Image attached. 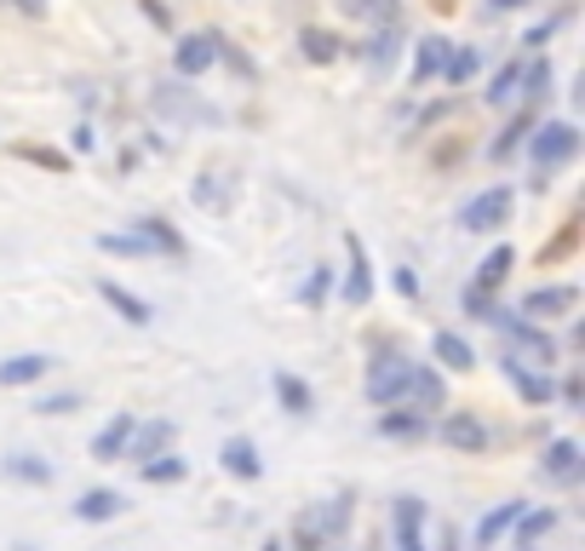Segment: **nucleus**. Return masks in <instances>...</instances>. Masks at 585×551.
Returning <instances> with one entry per match:
<instances>
[{
  "instance_id": "obj_22",
  "label": "nucleus",
  "mask_w": 585,
  "mask_h": 551,
  "mask_svg": "<svg viewBox=\"0 0 585 551\" xmlns=\"http://www.w3.org/2000/svg\"><path fill=\"white\" fill-rule=\"evenodd\" d=\"M505 373H511V385H517V396L522 403H551V373H533V368H517V362H505Z\"/></svg>"
},
{
  "instance_id": "obj_35",
  "label": "nucleus",
  "mask_w": 585,
  "mask_h": 551,
  "mask_svg": "<svg viewBox=\"0 0 585 551\" xmlns=\"http://www.w3.org/2000/svg\"><path fill=\"white\" fill-rule=\"evenodd\" d=\"M528 133H533V115H517L511 127H505V133H499L494 144H488V156H494V161H505V156H511V149H517V144H522Z\"/></svg>"
},
{
  "instance_id": "obj_23",
  "label": "nucleus",
  "mask_w": 585,
  "mask_h": 551,
  "mask_svg": "<svg viewBox=\"0 0 585 551\" xmlns=\"http://www.w3.org/2000/svg\"><path fill=\"white\" fill-rule=\"evenodd\" d=\"M517 517H522V499H505V506H494L488 517L476 522V546H494V540H499L505 529H511Z\"/></svg>"
},
{
  "instance_id": "obj_13",
  "label": "nucleus",
  "mask_w": 585,
  "mask_h": 551,
  "mask_svg": "<svg viewBox=\"0 0 585 551\" xmlns=\"http://www.w3.org/2000/svg\"><path fill=\"white\" fill-rule=\"evenodd\" d=\"M53 368H58V357H46V350H35V357H7V362H0V385H7V391L35 385V380H46Z\"/></svg>"
},
{
  "instance_id": "obj_24",
  "label": "nucleus",
  "mask_w": 585,
  "mask_h": 551,
  "mask_svg": "<svg viewBox=\"0 0 585 551\" xmlns=\"http://www.w3.org/2000/svg\"><path fill=\"white\" fill-rule=\"evenodd\" d=\"M299 53L311 58V64H334V58L345 53V41H339L334 30H304V35H299Z\"/></svg>"
},
{
  "instance_id": "obj_16",
  "label": "nucleus",
  "mask_w": 585,
  "mask_h": 551,
  "mask_svg": "<svg viewBox=\"0 0 585 551\" xmlns=\"http://www.w3.org/2000/svg\"><path fill=\"white\" fill-rule=\"evenodd\" d=\"M430 357H437V368H448V373H471L476 368V350L460 339V334H437V339H430Z\"/></svg>"
},
{
  "instance_id": "obj_49",
  "label": "nucleus",
  "mask_w": 585,
  "mask_h": 551,
  "mask_svg": "<svg viewBox=\"0 0 585 551\" xmlns=\"http://www.w3.org/2000/svg\"><path fill=\"white\" fill-rule=\"evenodd\" d=\"M0 7H12V0H0Z\"/></svg>"
},
{
  "instance_id": "obj_5",
  "label": "nucleus",
  "mask_w": 585,
  "mask_h": 551,
  "mask_svg": "<svg viewBox=\"0 0 585 551\" xmlns=\"http://www.w3.org/2000/svg\"><path fill=\"white\" fill-rule=\"evenodd\" d=\"M528 149H533V167L551 172V167H563V161L580 156V127H574V121H545V127H533Z\"/></svg>"
},
{
  "instance_id": "obj_34",
  "label": "nucleus",
  "mask_w": 585,
  "mask_h": 551,
  "mask_svg": "<svg viewBox=\"0 0 585 551\" xmlns=\"http://www.w3.org/2000/svg\"><path fill=\"white\" fill-rule=\"evenodd\" d=\"M574 247H580V218H569L563 230H556V241H551V247H540V265H563V259L574 254Z\"/></svg>"
},
{
  "instance_id": "obj_42",
  "label": "nucleus",
  "mask_w": 585,
  "mask_h": 551,
  "mask_svg": "<svg viewBox=\"0 0 585 551\" xmlns=\"http://www.w3.org/2000/svg\"><path fill=\"white\" fill-rule=\"evenodd\" d=\"M69 408H81V396H46V403H35V414H69Z\"/></svg>"
},
{
  "instance_id": "obj_17",
  "label": "nucleus",
  "mask_w": 585,
  "mask_h": 551,
  "mask_svg": "<svg viewBox=\"0 0 585 551\" xmlns=\"http://www.w3.org/2000/svg\"><path fill=\"white\" fill-rule=\"evenodd\" d=\"M133 425H138V414H115L104 431L92 437V460H121V448H126V437H133Z\"/></svg>"
},
{
  "instance_id": "obj_30",
  "label": "nucleus",
  "mask_w": 585,
  "mask_h": 551,
  "mask_svg": "<svg viewBox=\"0 0 585 551\" xmlns=\"http://www.w3.org/2000/svg\"><path fill=\"white\" fill-rule=\"evenodd\" d=\"M396 46H402V18H391V23H379V35H373V46H368V64H373V69H391V58H396Z\"/></svg>"
},
{
  "instance_id": "obj_18",
  "label": "nucleus",
  "mask_w": 585,
  "mask_h": 551,
  "mask_svg": "<svg viewBox=\"0 0 585 551\" xmlns=\"http://www.w3.org/2000/svg\"><path fill=\"white\" fill-rule=\"evenodd\" d=\"M121 506H126V499L115 488H87L81 499H75V517H81V522H110V517H121Z\"/></svg>"
},
{
  "instance_id": "obj_25",
  "label": "nucleus",
  "mask_w": 585,
  "mask_h": 551,
  "mask_svg": "<svg viewBox=\"0 0 585 551\" xmlns=\"http://www.w3.org/2000/svg\"><path fill=\"white\" fill-rule=\"evenodd\" d=\"M391 529H396V540H419V529H425V499L402 494L396 511H391Z\"/></svg>"
},
{
  "instance_id": "obj_7",
  "label": "nucleus",
  "mask_w": 585,
  "mask_h": 551,
  "mask_svg": "<svg viewBox=\"0 0 585 551\" xmlns=\"http://www.w3.org/2000/svg\"><path fill=\"white\" fill-rule=\"evenodd\" d=\"M442 442L448 448H460V454H488V425H482V414H471V408H448L442 414Z\"/></svg>"
},
{
  "instance_id": "obj_8",
  "label": "nucleus",
  "mask_w": 585,
  "mask_h": 551,
  "mask_svg": "<svg viewBox=\"0 0 585 551\" xmlns=\"http://www.w3.org/2000/svg\"><path fill=\"white\" fill-rule=\"evenodd\" d=\"M172 437H178L172 419H138L133 437H126V448H121V460H156V454L172 448Z\"/></svg>"
},
{
  "instance_id": "obj_33",
  "label": "nucleus",
  "mask_w": 585,
  "mask_h": 551,
  "mask_svg": "<svg viewBox=\"0 0 585 551\" xmlns=\"http://www.w3.org/2000/svg\"><path fill=\"white\" fill-rule=\"evenodd\" d=\"M476 64H482V58L471 53V46H453L448 64H442V81H448V87H465L471 75H476Z\"/></svg>"
},
{
  "instance_id": "obj_2",
  "label": "nucleus",
  "mask_w": 585,
  "mask_h": 551,
  "mask_svg": "<svg viewBox=\"0 0 585 551\" xmlns=\"http://www.w3.org/2000/svg\"><path fill=\"white\" fill-rule=\"evenodd\" d=\"M499 334H505V362L533 368V373H551L556 368V345H551V334L540 328V322H522L511 311V316L499 322Z\"/></svg>"
},
{
  "instance_id": "obj_12",
  "label": "nucleus",
  "mask_w": 585,
  "mask_h": 551,
  "mask_svg": "<svg viewBox=\"0 0 585 551\" xmlns=\"http://www.w3.org/2000/svg\"><path fill=\"white\" fill-rule=\"evenodd\" d=\"M218 465L230 471V477H241V483H259L265 477V460H259V448H252L247 437H230L218 448Z\"/></svg>"
},
{
  "instance_id": "obj_45",
  "label": "nucleus",
  "mask_w": 585,
  "mask_h": 551,
  "mask_svg": "<svg viewBox=\"0 0 585 551\" xmlns=\"http://www.w3.org/2000/svg\"><path fill=\"white\" fill-rule=\"evenodd\" d=\"M18 12H30V18H46V0H12Z\"/></svg>"
},
{
  "instance_id": "obj_47",
  "label": "nucleus",
  "mask_w": 585,
  "mask_h": 551,
  "mask_svg": "<svg viewBox=\"0 0 585 551\" xmlns=\"http://www.w3.org/2000/svg\"><path fill=\"white\" fill-rule=\"evenodd\" d=\"M396 551H425L419 540H396Z\"/></svg>"
},
{
  "instance_id": "obj_6",
  "label": "nucleus",
  "mask_w": 585,
  "mask_h": 551,
  "mask_svg": "<svg viewBox=\"0 0 585 551\" xmlns=\"http://www.w3.org/2000/svg\"><path fill=\"white\" fill-rule=\"evenodd\" d=\"M574 311H580V288H574V282H563V288H533V293H522V305H517L522 322H551V316H574Z\"/></svg>"
},
{
  "instance_id": "obj_3",
  "label": "nucleus",
  "mask_w": 585,
  "mask_h": 551,
  "mask_svg": "<svg viewBox=\"0 0 585 551\" xmlns=\"http://www.w3.org/2000/svg\"><path fill=\"white\" fill-rule=\"evenodd\" d=\"M511 207H517L511 184H488L482 195H471V202L460 207V230H465V236H494V230H505Z\"/></svg>"
},
{
  "instance_id": "obj_28",
  "label": "nucleus",
  "mask_w": 585,
  "mask_h": 551,
  "mask_svg": "<svg viewBox=\"0 0 585 551\" xmlns=\"http://www.w3.org/2000/svg\"><path fill=\"white\" fill-rule=\"evenodd\" d=\"M517 87H522V64H505L494 81H488V92H482V98H488L494 110H511V104H517Z\"/></svg>"
},
{
  "instance_id": "obj_40",
  "label": "nucleus",
  "mask_w": 585,
  "mask_h": 551,
  "mask_svg": "<svg viewBox=\"0 0 585 551\" xmlns=\"http://www.w3.org/2000/svg\"><path fill=\"white\" fill-rule=\"evenodd\" d=\"M391 288H396L402 299H419V270H408V265H396V270H391Z\"/></svg>"
},
{
  "instance_id": "obj_44",
  "label": "nucleus",
  "mask_w": 585,
  "mask_h": 551,
  "mask_svg": "<svg viewBox=\"0 0 585 551\" xmlns=\"http://www.w3.org/2000/svg\"><path fill=\"white\" fill-rule=\"evenodd\" d=\"M92 144H98V138H92V127H87V121H81V127H75V133H69V149H81V156H87V149H92Z\"/></svg>"
},
{
  "instance_id": "obj_48",
  "label": "nucleus",
  "mask_w": 585,
  "mask_h": 551,
  "mask_svg": "<svg viewBox=\"0 0 585 551\" xmlns=\"http://www.w3.org/2000/svg\"><path fill=\"white\" fill-rule=\"evenodd\" d=\"M265 551H282V540H265Z\"/></svg>"
},
{
  "instance_id": "obj_21",
  "label": "nucleus",
  "mask_w": 585,
  "mask_h": 551,
  "mask_svg": "<svg viewBox=\"0 0 585 551\" xmlns=\"http://www.w3.org/2000/svg\"><path fill=\"white\" fill-rule=\"evenodd\" d=\"M98 254H115V259H156V247H149L138 230H104V236H98Z\"/></svg>"
},
{
  "instance_id": "obj_31",
  "label": "nucleus",
  "mask_w": 585,
  "mask_h": 551,
  "mask_svg": "<svg viewBox=\"0 0 585 551\" xmlns=\"http://www.w3.org/2000/svg\"><path fill=\"white\" fill-rule=\"evenodd\" d=\"M379 431H385V437H419V431H425V414H419V408L391 403V408H385V419H379Z\"/></svg>"
},
{
  "instance_id": "obj_20",
  "label": "nucleus",
  "mask_w": 585,
  "mask_h": 551,
  "mask_svg": "<svg viewBox=\"0 0 585 551\" xmlns=\"http://www.w3.org/2000/svg\"><path fill=\"white\" fill-rule=\"evenodd\" d=\"M133 230H138L149 247H156V259H178V254H184V236H178L172 224H161V218H138Z\"/></svg>"
},
{
  "instance_id": "obj_15",
  "label": "nucleus",
  "mask_w": 585,
  "mask_h": 551,
  "mask_svg": "<svg viewBox=\"0 0 585 551\" xmlns=\"http://www.w3.org/2000/svg\"><path fill=\"white\" fill-rule=\"evenodd\" d=\"M350 247V270H345V299H350V305H368V299H373V270H368V247L362 241H345Z\"/></svg>"
},
{
  "instance_id": "obj_11",
  "label": "nucleus",
  "mask_w": 585,
  "mask_h": 551,
  "mask_svg": "<svg viewBox=\"0 0 585 551\" xmlns=\"http://www.w3.org/2000/svg\"><path fill=\"white\" fill-rule=\"evenodd\" d=\"M190 202L201 213H230L236 207V184H230V172H201L195 190H190Z\"/></svg>"
},
{
  "instance_id": "obj_46",
  "label": "nucleus",
  "mask_w": 585,
  "mask_h": 551,
  "mask_svg": "<svg viewBox=\"0 0 585 551\" xmlns=\"http://www.w3.org/2000/svg\"><path fill=\"white\" fill-rule=\"evenodd\" d=\"M494 7H499V12H517V7H528V0H494Z\"/></svg>"
},
{
  "instance_id": "obj_37",
  "label": "nucleus",
  "mask_w": 585,
  "mask_h": 551,
  "mask_svg": "<svg viewBox=\"0 0 585 551\" xmlns=\"http://www.w3.org/2000/svg\"><path fill=\"white\" fill-rule=\"evenodd\" d=\"M345 7L362 18V23H391V18H402V12H396V0H345Z\"/></svg>"
},
{
  "instance_id": "obj_29",
  "label": "nucleus",
  "mask_w": 585,
  "mask_h": 551,
  "mask_svg": "<svg viewBox=\"0 0 585 551\" xmlns=\"http://www.w3.org/2000/svg\"><path fill=\"white\" fill-rule=\"evenodd\" d=\"M511 259H517V254H511V247H505V241H499V247H494V254H488V259H482V265H476V293H494V288L505 282V270H511Z\"/></svg>"
},
{
  "instance_id": "obj_10",
  "label": "nucleus",
  "mask_w": 585,
  "mask_h": 551,
  "mask_svg": "<svg viewBox=\"0 0 585 551\" xmlns=\"http://www.w3.org/2000/svg\"><path fill=\"white\" fill-rule=\"evenodd\" d=\"M580 465H585V460H580V442H574V437H551V442H545L540 471H545L551 483H574V477H580Z\"/></svg>"
},
{
  "instance_id": "obj_38",
  "label": "nucleus",
  "mask_w": 585,
  "mask_h": 551,
  "mask_svg": "<svg viewBox=\"0 0 585 551\" xmlns=\"http://www.w3.org/2000/svg\"><path fill=\"white\" fill-rule=\"evenodd\" d=\"M465 311H471L476 322H488V328H499V322H505V316H511V311H499V305H494V299H488V293H476V288L465 293Z\"/></svg>"
},
{
  "instance_id": "obj_19",
  "label": "nucleus",
  "mask_w": 585,
  "mask_h": 551,
  "mask_svg": "<svg viewBox=\"0 0 585 551\" xmlns=\"http://www.w3.org/2000/svg\"><path fill=\"white\" fill-rule=\"evenodd\" d=\"M448 53H453V46H448L442 35H425V41H419V58H414V87L437 81V75H442V64H448Z\"/></svg>"
},
{
  "instance_id": "obj_41",
  "label": "nucleus",
  "mask_w": 585,
  "mask_h": 551,
  "mask_svg": "<svg viewBox=\"0 0 585 551\" xmlns=\"http://www.w3.org/2000/svg\"><path fill=\"white\" fill-rule=\"evenodd\" d=\"M18 156H23V161H35V167H53V172H64V156H58V149H35V144H23Z\"/></svg>"
},
{
  "instance_id": "obj_36",
  "label": "nucleus",
  "mask_w": 585,
  "mask_h": 551,
  "mask_svg": "<svg viewBox=\"0 0 585 551\" xmlns=\"http://www.w3.org/2000/svg\"><path fill=\"white\" fill-rule=\"evenodd\" d=\"M551 522H556V511H528V506H522V517L511 522V529L522 535V546H533L540 535H551Z\"/></svg>"
},
{
  "instance_id": "obj_14",
  "label": "nucleus",
  "mask_w": 585,
  "mask_h": 551,
  "mask_svg": "<svg viewBox=\"0 0 585 551\" xmlns=\"http://www.w3.org/2000/svg\"><path fill=\"white\" fill-rule=\"evenodd\" d=\"M98 293H104V305H110L121 322H133V328H149V322H156V311H149L138 293H126L121 282H98Z\"/></svg>"
},
{
  "instance_id": "obj_32",
  "label": "nucleus",
  "mask_w": 585,
  "mask_h": 551,
  "mask_svg": "<svg viewBox=\"0 0 585 551\" xmlns=\"http://www.w3.org/2000/svg\"><path fill=\"white\" fill-rule=\"evenodd\" d=\"M275 396H282L288 414H311V385L293 380V373H275Z\"/></svg>"
},
{
  "instance_id": "obj_9",
  "label": "nucleus",
  "mask_w": 585,
  "mask_h": 551,
  "mask_svg": "<svg viewBox=\"0 0 585 551\" xmlns=\"http://www.w3.org/2000/svg\"><path fill=\"white\" fill-rule=\"evenodd\" d=\"M172 64H178V75H207L218 64V35L213 30H190L184 41H178Z\"/></svg>"
},
{
  "instance_id": "obj_43",
  "label": "nucleus",
  "mask_w": 585,
  "mask_h": 551,
  "mask_svg": "<svg viewBox=\"0 0 585 551\" xmlns=\"http://www.w3.org/2000/svg\"><path fill=\"white\" fill-rule=\"evenodd\" d=\"M551 30H556V18H545V23H533V30L522 35V46H540V41H551Z\"/></svg>"
},
{
  "instance_id": "obj_1",
  "label": "nucleus",
  "mask_w": 585,
  "mask_h": 551,
  "mask_svg": "<svg viewBox=\"0 0 585 551\" xmlns=\"http://www.w3.org/2000/svg\"><path fill=\"white\" fill-rule=\"evenodd\" d=\"M368 396L379 408L402 403V408L430 414V408H442V380H437V368H425L414 357H379L368 368Z\"/></svg>"
},
{
  "instance_id": "obj_27",
  "label": "nucleus",
  "mask_w": 585,
  "mask_h": 551,
  "mask_svg": "<svg viewBox=\"0 0 585 551\" xmlns=\"http://www.w3.org/2000/svg\"><path fill=\"white\" fill-rule=\"evenodd\" d=\"M138 477H144V483H184L190 465L167 448V454H156V460H138Z\"/></svg>"
},
{
  "instance_id": "obj_4",
  "label": "nucleus",
  "mask_w": 585,
  "mask_h": 551,
  "mask_svg": "<svg viewBox=\"0 0 585 551\" xmlns=\"http://www.w3.org/2000/svg\"><path fill=\"white\" fill-rule=\"evenodd\" d=\"M149 110H156L161 121H172V127H213L218 121V110L201 104L190 87H161L156 98H149Z\"/></svg>"
},
{
  "instance_id": "obj_39",
  "label": "nucleus",
  "mask_w": 585,
  "mask_h": 551,
  "mask_svg": "<svg viewBox=\"0 0 585 551\" xmlns=\"http://www.w3.org/2000/svg\"><path fill=\"white\" fill-rule=\"evenodd\" d=\"M327 276H334V270H322V265L311 270V282H304V293H299L304 305H322V299H327Z\"/></svg>"
},
{
  "instance_id": "obj_26",
  "label": "nucleus",
  "mask_w": 585,
  "mask_h": 551,
  "mask_svg": "<svg viewBox=\"0 0 585 551\" xmlns=\"http://www.w3.org/2000/svg\"><path fill=\"white\" fill-rule=\"evenodd\" d=\"M0 471H7L12 483H53V465H46L41 454H7Z\"/></svg>"
}]
</instances>
